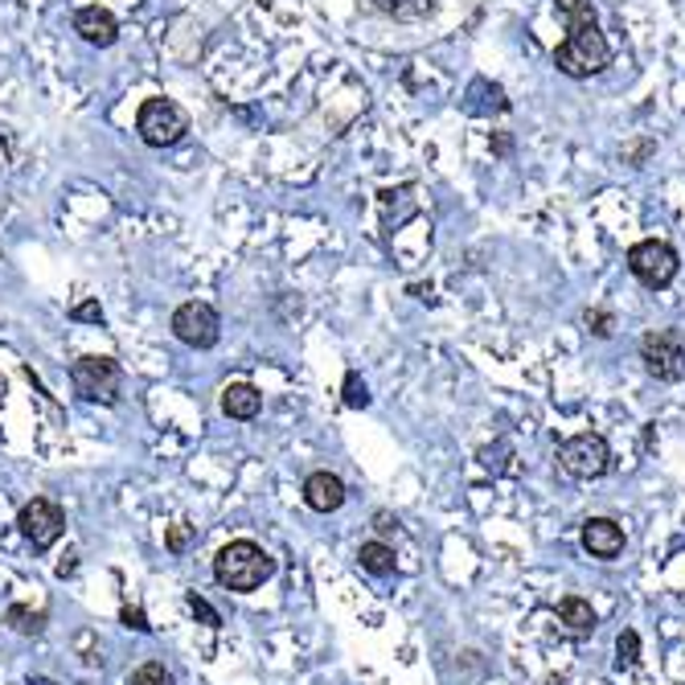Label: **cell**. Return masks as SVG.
<instances>
[{
    "instance_id": "ba28073f",
    "label": "cell",
    "mask_w": 685,
    "mask_h": 685,
    "mask_svg": "<svg viewBox=\"0 0 685 685\" xmlns=\"http://www.w3.org/2000/svg\"><path fill=\"white\" fill-rule=\"evenodd\" d=\"M172 333H177V341H186L189 349H214L222 337V321L214 304H205V300H189L181 308L172 312Z\"/></svg>"
},
{
    "instance_id": "4fadbf2b",
    "label": "cell",
    "mask_w": 685,
    "mask_h": 685,
    "mask_svg": "<svg viewBox=\"0 0 685 685\" xmlns=\"http://www.w3.org/2000/svg\"><path fill=\"white\" fill-rule=\"evenodd\" d=\"M222 411L231 419H255L263 411V394L250 386V382H231V386L222 390Z\"/></svg>"
},
{
    "instance_id": "5bb4252c",
    "label": "cell",
    "mask_w": 685,
    "mask_h": 685,
    "mask_svg": "<svg viewBox=\"0 0 685 685\" xmlns=\"http://www.w3.org/2000/svg\"><path fill=\"white\" fill-rule=\"evenodd\" d=\"M361 9L378 16H394V21H419L431 13V0H361Z\"/></svg>"
},
{
    "instance_id": "83f0119b",
    "label": "cell",
    "mask_w": 685,
    "mask_h": 685,
    "mask_svg": "<svg viewBox=\"0 0 685 685\" xmlns=\"http://www.w3.org/2000/svg\"><path fill=\"white\" fill-rule=\"evenodd\" d=\"M546 685H566L562 677H546Z\"/></svg>"
},
{
    "instance_id": "6da1fadb",
    "label": "cell",
    "mask_w": 685,
    "mask_h": 685,
    "mask_svg": "<svg viewBox=\"0 0 685 685\" xmlns=\"http://www.w3.org/2000/svg\"><path fill=\"white\" fill-rule=\"evenodd\" d=\"M559 9L566 13V37L554 49V66L571 78H592L611 63V46L599 16H595L592 0H559Z\"/></svg>"
},
{
    "instance_id": "d6986e66",
    "label": "cell",
    "mask_w": 685,
    "mask_h": 685,
    "mask_svg": "<svg viewBox=\"0 0 685 685\" xmlns=\"http://www.w3.org/2000/svg\"><path fill=\"white\" fill-rule=\"evenodd\" d=\"M127 685H177V682H172V673L160 661H148V665H141V670L127 677Z\"/></svg>"
},
{
    "instance_id": "7c38bea8",
    "label": "cell",
    "mask_w": 685,
    "mask_h": 685,
    "mask_svg": "<svg viewBox=\"0 0 685 685\" xmlns=\"http://www.w3.org/2000/svg\"><path fill=\"white\" fill-rule=\"evenodd\" d=\"M75 33L82 42H91V46H115V37H120V25H115V16L108 9H78L75 13Z\"/></svg>"
},
{
    "instance_id": "484cf974",
    "label": "cell",
    "mask_w": 685,
    "mask_h": 685,
    "mask_svg": "<svg viewBox=\"0 0 685 685\" xmlns=\"http://www.w3.org/2000/svg\"><path fill=\"white\" fill-rule=\"evenodd\" d=\"M374 521H378V530H382V534H390V530H394V517H390V514H378Z\"/></svg>"
},
{
    "instance_id": "44dd1931",
    "label": "cell",
    "mask_w": 685,
    "mask_h": 685,
    "mask_svg": "<svg viewBox=\"0 0 685 685\" xmlns=\"http://www.w3.org/2000/svg\"><path fill=\"white\" fill-rule=\"evenodd\" d=\"M189 611H193V616H202V620L210 624V628H218V624H222V616H218V611L210 608V604H205V599H202V595H198V592L189 595Z\"/></svg>"
},
{
    "instance_id": "603a6c76",
    "label": "cell",
    "mask_w": 685,
    "mask_h": 685,
    "mask_svg": "<svg viewBox=\"0 0 685 685\" xmlns=\"http://www.w3.org/2000/svg\"><path fill=\"white\" fill-rule=\"evenodd\" d=\"M189 538H193V530H189V526H172V530L165 534V546H169L172 554H181V550L189 546Z\"/></svg>"
},
{
    "instance_id": "3957f363",
    "label": "cell",
    "mask_w": 685,
    "mask_h": 685,
    "mask_svg": "<svg viewBox=\"0 0 685 685\" xmlns=\"http://www.w3.org/2000/svg\"><path fill=\"white\" fill-rule=\"evenodd\" d=\"M136 132H141L144 144L153 148H172V144L186 141L189 132V115L172 99H148L136 115Z\"/></svg>"
},
{
    "instance_id": "4316f807",
    "label": "cell",
    "mask_w": 685,
    "mask_h": 685,
    "mask_svg": "<svg viewBox=\"0 0 685 685\" xmlns=\"http://www.w3.org/2000/svg\"><path fill=\"white\" fill-rule=\"evenodd\" d=\"M30 685H54V682H46V677H30Z\"/></svg>"
},
{
    "instance_id": "52a82bcc",
    "label": "cell",
    "mask_w": 685,
    "mask_h": 685,
    "mask_svg": "<svg viewBox=\"0 0 685 685\" xmlns=\"http://www.w3.org/2000/svg\"><path fill=\"white\" fill-rule=\"evenodd\" d=\"M677 250L670 247V243H661V238H644V243H637V247L628 250V271L637 276L644 288H670L673 276H677Z\"/></svg>"
},
{
    "instance_id": "d4e9b609",
    "label": "cell",
    "mask_w": 685,
    "mask_h": 685,
    "mask_svg": "<svg viewBox=\"0 0 685 685\" xmlns=\"http://www.w3.org/2000/svg\"><path fill=\"white\" fill-rule=\"evenodd\" d=\"M587 325H595L592 328V333H595V337H608V333H611V321H608V312H587Z\"/></svg>"
},
{
    "instance_id": "30bf717a",
    "label": "cell",
    "mask_w": 685,
    "mask_h": 685,
    "mask_svg": "<svg viewBox=\"0 0 685 685\" xmlns=\"http://www.w3.org/2000/svg\"><path fill=\"white\" fill-rule=\"evenodd\" d=\"M583 550L592 559H616L624 550V530L611 517H587L583 521Z\"/></svg>"
},
{
    "instance_id": "e0dca14e",
    "label": "cell",
    "mask_w": 685,
    "mask_h": 685,
    "mask_svg": "<svg viewBox=\"0 0 685 685\" xmlns=\"http://www.w3.org/2000/svg\"><path fill=\"white\" fill-rule=\"evenodd\" d=\"M4 624L21 637H37V632H46V611H30L25 604H13L4 611Z\"/></svg>"
},
{
    "instance_id": "277c9868",
    "label": "cell",
    "mask_w": 685,
    "mask_h": 685,
    "mask_svg": "<svg viewBox=\"0 0 685 685\" xmlns=\"http://www.w3.org/2000/svg\"><path fill=\"white\" fill-rule=\"evenodd\" d=\"M70 382L87 403L115 406L120 403V386H124V370L111 358H78L70 366Z\"/></svg>"
},
{
    "instance_id": "8992f818",
    "label": "cell",
    "mask_w": 685,
    "mask_h": 685,
    "mask_svg": "<svg viewBox=\"0 0 685 685\" xmlns=\"http://www.w3.org/2000/svg\"><path fill=\"white\" fill-rule=\"evenodd\" d=\"M640 361L656 382H682L685 378V345L677 328H656L640 341Z\"/></svg>"
},
{
    "instance_id": "ac0fdd59",
    "label": "cell",
    "mask_w": 685,
    "mask_h": 685,
    "mask_svg": "<svg viewBox=\"0 0 685 685\" xmlns=\"http://www.w3.org/2000/svg\"><path fill=\"white\" fill-rule=\"evenodd\" d=\"M640 661V632L637 628H624L620 637H616V665L620 670H632Z\"/></svg>"
},
{
    "instance_id": "7402d4cb",
    "label": "cell",
    "mask_w": 685,
    "mask_h": 685,
    "mask_svg": "<svg viewBox=\"0 0 685 685\" xmlns=\"http://www.w3.org/2000/svg\"><path fill=\"white\" fill-rule=\"evenodd\" d=\"M120 624H124V628H132V632H148V628H153V624H148V616H144L141 608H124V611H120Z\"/></svg>"
},
{
    "instance_id": "2e32d148",
    "label": "cell",
    "mask_w": 685,
    "mask_h": 685,
    "mask_svg": "<svg viewBox=\"0 0 685 685\" xmlns=\"http://www.w3.org/2000/svg\"><path fill=\"white\" fill-rule=\"evenodd\" d=\"M358 562H361V571H370V575H390L394 571V550H390L386 542H366L358 550Z\"/></svg>"
},
{
    "instance_id": "9c48e42d",
    "label": "cell",
    "mask_w": 685,
    "mask_h": 685,
    "mask_svg": "<svg viewBox=\"0 0 685 685\" xmlns=\"http://www.w3.org/2000/svg\"><path fill=\"white\" fill-rule=\"evenodd\" d=\"M16 526H21V534H25V542H30L33 550H49V546L63 538L66 514H63V505H54V501H46V497H33L30 505H21Z\"/></svg>"
},
{
    "instance_id": "ffe728a7",
    "label": "cell",
    "mask_w": 685,
    "mask_h": 685,
    "mask_svg": "<svg viewBox=\"0 0 685 685\" xmlns=\"http://www.w3.org/2000/svg\"><path fill=\"white\" fill-rule=\"evenodd\" d=\"M345 406H353V411L370 406V390H366V382H361L358 374L345 378Z\"/></svg>"
},
{
    "instance_id": "7a4b0ae2",
    "label": "cell",
    "mask_w": 685,
    "mask_h": 685,
    "mask_svg": "<svg viewBox=\"0 0 685 685\" xmlns=\"http://www.w3.org/2000/svg\"><path fill=\"white\" fill-rule=\"evenodd\" d=\"M271 575H276V559L267 554L263 546L247 542V538L222 546L218 559H214V579H218L226 592H255Z\"/></svg>"
},
{
    "instance_id": "5b68a950",
    "label": "cell",
    "mask_w": 685,
    "mask_h": 685,
    "mask_svg": "<svg viewBox=\"0 0 685 685\" xmlns=\"http://www.w3.org/2000/svg\"><path fill=\"white\" fill-rule=\"evenodd\" d=\"M559 464H562V472H566V476H575V481H599V476L611 468L608 439L592 436V431L566 439V443L559 448Z\"/></svg>"
},
{
    "instance_id": "9a60e30c",
    "label": "cell",
    "mask_w": 685,
    "mask_h": 685,
    "mask_svg": "<svg viewBox=\"0 0 685 685\" xmlns=\"http://www.w3.org/2000/svg\"><path fill=\"white\" fill-rule=\"evenodd\" d=\"M559 620L571 637H587V632L595 628V608L587 604V599H562Z\"/></svg>"
},
{
    "instance_id": "8fae6325",
    "label": "cell",
    "mask_w": 685,
    "mask_h": 685,
    "mask_svg": "<svg viewBox=\"0 0 685 685\" xmlns=\"http://www.w3.org/2000/svg\"><path fill=\"white\" fill-rule=\"evenodd\" d=\"M304 505L316 514H337L345 505V481L333 472H312L304 481Z\"/></svg>"
},
{
    "instance_id": "cb8c5ba5",
    "label": "cell",
    "mask_w": 685,
    "mask_h": 685,
    "mask_svg": "<svg viewBox=\"0 0 685 685\" xmlns=\"http://www.w3.org/2000/svg\"><path fill=\"white\" fill-rule=\"evenodd\" d=\"M75 321H87V325H103V308L94 304V300H87V304H78L75 312H70Z\"/></svg>"
}]
</instances>
